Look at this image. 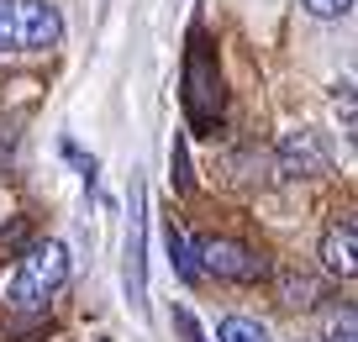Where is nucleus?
<instances>
[{
    "instance_id": "nucleus-1",
    "label": "nucleus",
    "mask_w": 358,
    "mask_h": 342,
    "mask_svg": "<svg viewBox=\"0 0 358 342\" xmlns=\"http://www.w3.org/2000/svg\"><path fill=\"white\" fill-rule=\"evenodd\" d=\"M64 37V16L48 0H0V53H48Z\"/></svg>"
},
{
    "instance_id": "nucleus-6",
    "label": "nucleus",
    "mask_w": 358,
    "mask_h": 342,
    "mask_svg": "<svg viewBox=\"0 0 358 342\" xmlns=\"http://www.w3.org/2000/svg\"><path fill=\"white\" fill-rule=\"evenodd\" d=\"M274 164H280L285 179H322L332 169V148L316 127H290L274 148Z\"/></svg>"
},
{
    "instance_id": "nucleus-2",
    "label": "nucleus",
    "mask_w": 358,
    "mask_h": 342,
    "mask_svg": "<svg viewBox=\"0 0 358 342\" xmlns=\"http://www.w3.org/2000/svg\"><path fill=\"white\" fill-rule=\"evenodd\" d=\"M222 74H216V53L206 32H190V53H185V116L195 132H216L222 127Z\"/></svg>"
},
{
    "instance_id": "nucleus-8",
    "label": "nucleus",
    "mask_w": 358,
    "mask_h": 342,
    "mask_svg": "<svg viewBox=\"0 0 358 342\" xmlns=\"http://www.w3.org/2000/svg\"><path fill=\"white\" fill-rule=\"evenodd\" d=\"M164 248H169V264H174V274L185 279V285H195V279H201V258H195V243L179 232L174 221H164Z\"/></svg>"
},
{
    "instance_id": "nucleus-12",
    "label": "nucleus",
    "mask_w": 358,
    "mask_h": 342,
    "mask_svg": "<svg viewBox=\"0 0 358 342\" xmlns=\"http://www.w3.org/2000/svg\"><path fill=\"white\" fill-rule=\"evenodd\" d=\"M337 122H343V132H348V143L358 148V100H337Z\"/></svg>"
},
{
    "instance_id": "nucleus-4",
    "label": "nucleus",
    "mask_w": 358,
    "mask_h": 342,
    "mask_svg": "<svg viewBox=\"0 0 358 342\" xmlns=\"http://www.w3.org/2000/svg\"><path fill=\"white\" fill-rule=\"evenodd\" d=\"M127 300L132 311H148V190L132 179L127 195Z\"/></svg>"
},
{
    "instance_id": "nucleus-11",
    "label": "nucleus",
    "mask_w": 358,
    "mask_h": 342,
    "mask_svg": "<svg viewBox=\"0 0 358 342\" xmlns=\"http://www.w3.org/2000/svg\"><path fill=\"white\" fill-rule=\"evenodd\" d=\"M311 16H322V22H337V16H348L353 11V0H301Z\"/></svg>"
},
{
    "instance_id": "nucleus-15",
    "label": "nucleus",
    "mask_w": 358,
    "mask_h": 342,
    "mask_svg": "<svg viewBox=\"0 0 358 342\" xmlns=\"http://www.w3.org/2000/svg\"><path fill=\"white\" fill-rule=\"evenodd\" d=\"M332 342H358V332H337V337Z\"/></svg>"
},
{
    "instance_id": "nucleus-13",
    "label": "nucleus",
    "mask_w": 358,
    "mask_h": 342,
    "mask_svg": "<svg viewBox=\"0 0 358 342\" xmlns=\"http://www.w3.org/2000/svg\"><path fill=\"white\" fill-rule=\"evenodd\" d=\"M174 190H190V153H185V137L174 143Z\"/></svg>"
},
{
    "instance_id": "nucleus-7",
    "label": "nucleus",
    "mask_w": 358,
    "mask_h": 342,
    "mask_svg": "<svg viewBox=\"0 0 358 342\" xmlns=\"http://www.w3.org/2000/svg\"><path fill=\"white\" fill-rule=\"evenodd\" d=\"M322 264L337 279H358V221H337L322 237Z\"/></svg>"
},
{
    "instance_id": "nucleus-5",
    "label": "nucleus",
    "mask_w": 358,
    "mask_h": 342,
    "mask_svg": "<svg viewBox=\"0 0 358 342\" xmlns=\"http://www.w3.org/2000/svg\"><path fill=\"white\" fill-rule=\"evenodd\" d=\"M195 258H201V274L232 279V285H253V279L268 274L264 258L248 243H232V237H201V243H195Z\"/></svg>"
},
{
    "instance_id": "nucleus-10",
    "label": "nucleus",
    "mask_w": 358,
    "mask_h": 342,
    "mask_svg": "<svg viewBox=\"0 0 358 342\" xmlns=\"http://www.w3.org/2000/svg\"><path fill=\"white\" fill-rule=\"evenodd\" d=\"M216 342H268V332H264V321H253V316H227L222 327H216Z\"/></svg>"
},
{
    "instance_id": "nucleus-3",
    "label": "nucleus",
    "mask_w": 358,
    "mask_h": 342,
    "mask_svg": "<svg viewBox=\"0 0 358 342\" xmlns=\"http://www.w3.org/2000/svg\"><path fill=\"white\" fill-rule=\"evenodd\" d=\"M64 279H69V248L48 237V243L27 248V258L16 264V279H11V306H16V311H43L48 300L64 290Z\"/></svg>"
},
{
    "instance_id": "nucleus-9",
    "label": "nucleus",
    "mask_w": 358,
    "mask_h": 342,
    "mask_svg": "<svg viewBox=\"0 0 358 342\" xmlns=\"http://www.w3.org/2000/svg\"><path fill=\"white\" fill-rule=\"evenodd\" d=\"M280 295H285V306H322V285L311 274H295V269L280 279Z\"/></svg>"
},
{
    "instance_id": "nucleus-14",
    "label": "nucleus",
    "mask_w": 358,
    "mask_h": 342,
    "mask_svg": "<svg viewBox=\"0 0 358 342\" xmlns=\"http://www.w3.org/2000/svg\"><path fill=\"white\" fill-rule=\"evenodd\" d=\"M174 321H179V332H185V342H206V337H201V327H195V316H190L185 306L174 311Z\"/></svg>"
}]
</instances>
